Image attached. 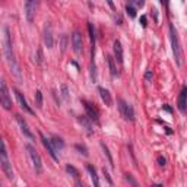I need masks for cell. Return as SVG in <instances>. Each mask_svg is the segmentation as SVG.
Instances as JSON below:
<instances>
[{
	"mask_svg": "<svg viewBox=\"0 0 187 187\" xmlns=\"http://www.w3.org/2000/svg\"><path fill=\"white\" fill-rule=\"evenodd\" d=\"M101 148H102V151H104V153H105V156L108 158L110 165H111V167H114V161H113V158H111V153H110V151H108V148H107L104 143H101Z\"/></svg>",
	"mask_w": 187,
	"mask_h": 187,
	"instance_id": "23",
	"label": "cell"
},
{
	"mask_svg": "<svg viewBox=\"0 0 187 187\" xmlns=\"http://www.w3.org/2000/svg\"><path fill=\"white\" fill-rule=\"evenodd\" d=\"M72 44H73V50L75 53L81 54L84 51V40H82V34L79 31H75L72 35Z\"/></svg>",
	"mask_w": 187,
	"mask_h": 187,
	"instance_id": "9",
	"label": "cell"
},
{
	"mask_svg": "<svg viewBox=\"0 0 187 187\" xmlns=\"http://www.w3.org/2000/svg\"><path fill=\"white\" fill-rule=\"evenodd\" d=\"M88 31H89V38H91V45L95 47V31H94L92 23H88Z\"/></svg>",
	"mask_w": 187,
	"mask_h": 187,
	"instance_id": "21",
	"label": "cell"
},
{
	"mask_svg": "<svg viewBox=\"0 0 187 187\" xmlns=\"http://www.w3.org/2000/svg\"><path fill=\"white\" fill-rule=\"evenodd\" d=\"M62 95H63V98L69 101V89L66 85H62Z\"/></svg>",
	"mask_w": 187,
	"mask_h": 187,
	"instance_id": "27",
	"label": "cell"
},
{
	"mask_svg": "<svg viewBox=\"0 0 187 187\" xmlns=\"http://www.w3.org/2000/svg\"><path fill=\"white\" fill-rule=\"evenodd\" d=\"M43 40H44V45L47 47V48H53V44H54V41H53V32H51V26L47 23L45 25V28H44V35H43Z\"/></svg>",
	"mask_w": 187,
	"mask_h": 187,
	"instance_id": "13",
	"label": "cell"
},
{
	"mask_svg": "<svg viewBox=\"0 0 187 187\" xmlns=\"http://www.w3.org/2000/svg\"><path fill=\"white\" fill-rule=\"evenodd\" d=\"M66 47H67V35H60V50L62 53L66 51Z\"/></svg>",
	"mask_w": 187,
	"mask_h": 187,
	"instance_id": "22",
	"label": "cell"
},
{
	"mask_svg": "<svg viewBox=\"0 0 187 187\" xmlns=\"http://www.w3.org/2000/svg\"><path fill=\"white\" fill-rule=\"evenodd\" d=\"M66 171H67L69 174H72L73 177H79V171L76 170L73 165H70V164H67V165H66Z\"/></svg>",
	"mask_w": 187,
	"mask_h": 187,
	"instance_id": "25",
	"label": "cell"
},
{
	"mask_svg": "<svg viewBox=\"0 0 187 187\" xmlns=\"http://www.w3.org/2000/svg\"><path fill=\"white\" fill-rule=\"evenodd\" d=\"M114 56L120 65H123V47H121V43L119 40L114 41Z\"/></svg>",
	"mask_w": 187,
	"mask_h": 187,
	"instance_id": "16",
	"label": "cell"
},
{
	"mask_svg": "<svg viewBox=\"0 0 187 187\" xmlns=\"http://www.w3.org/2000/svg\"><path fill=\"white\" fill-rule=\"evenodd\" d=\"M119 110L121 117L126 121H135V113L130 104H127L124 100H119Z\"/></svg>",
	"mask_w": 187,
	"mask_h": 187,
	"instance_id": "6",
	"label": "cell"
},
{
	"mask_svg": "<svg viewBox=\"0 0 187 187\" xmlns=\"http://www.w3.org/2000/svg\"><path fill=\"white\" fill-rule=\"evenodd\" d=\"M78 120H79V123H81V124H82V126L86 129L88 135H92V132H94V130H92V124H91V121L86 119L85 116H79V117H78Z\"/></svg>",
	"mask_w": 187,
	"mask_h": 187,
	"instance_id": "19",
	"label": "cell"
},
{
	"mask_svg": "<svg viewBox=\"0 0 187 187\" xmlns=\"http://www.w3.org/2000/svg\"><path fill=\"white\" fill-rule=\"evenodd\" d=\"M16 121H18V124H19V127H21V132L23 133V136L28 137L29 140H34V133L31 132V129L28 127V123L25 121V119L21 114H16Z\"/></svg>",
	"mask_w": 187,
	"mask_h": 187,
	"instance_id": "8",
	"label": "cell"
},
{
	"mask_svg": "<svg viewBox=\"0 0 187 187\" xmlns=\"http://www.w3.org/2000/svg\"><path fill=\"white\" fill-rule=\"evenodd\" d=\"M152 187H164V186H162V184H153Z\"/></svg>",
	"mask_w": 187,
	"mask_h": 187,
	"instance_id": "37",
	"label": "cell"
},
{
	"mask_svg": "<svg viewBox=\"0 0 187 187\" xmlns=\"http://www.w3.org/2000/svg\"><path fill=\"white\" fill-rule=\"evenodd\" d=\"M35 104H37L38 108H43V94H41V91L35 92Z\"/></svg>",
	"mask_w": 187,
	"mask_h": 187,
	"instance_id": "24",
	"label": "cell"
},
{
	"mask_svg": "<svg viewBox=\"0 0 187 187\" xmlns=\"http://www.w3.org/2000/svg\"><path fill=\"white\" fill-rule=\"evenodd\" d=\"M140 23H142V26H146V16L145 15L140 16Z\"/></svg>",
	"mask_w": 187,
	"mask_h": 187,
	"instance_id": "34",
	"label": "cell"
},
{
	"mask_svg": "<svg viewBox=\"0 0 187 187\" xmlns=\"http://www.w3.org/2000/svg\"><path fill=\"white\" fill-rule=\"evenodd\" d=\"M82 104H84V107H85V111H86V114H88V119L92 120V121H95V123H98V121H100V113H98L97 107H95L92 102L86 101V100H82Z\"/></svg>",
	"mask_w": 187,
	"mask_h": 187,
	"instance_id": "7",
	"label": "cell"
},
{
	"mask_svg": "<svg viewBox=\"0 0 187 187\" xmlns=\"http://www.w3.org/2000/svg\"><path fill=\"white\" fill-rule=\"evenodd\" d=\"M40 137H41V142H43L44 148L47 149V152H48V155H50V156L53 158V159H54V161H59V156H57V153H56V151H54V148H53V145H51L50 139H47V137L44 136L43 133H40Z\"/></svg>",
	"mask_w": 187,
	"mask_h": 187,
	"instance_id": "11",
	"label": "cell"
},
{
	"mask_svg": "<svg viewBox=\"0 0 187 187\" xmlns=\"http://www.w3.org/2000/svg\"><path fill=\"white\" fill-rule=\"evenodd\" d=\"M165 162H167V161H165L164 156H158V164H159V165H165Z\"/></svg>",
	"mask_w": 187,
	"mask_h": 187,
	"instance_id": "32",
	"label": "cell"
},
{
	"mask_svg": "<svg viewBox=\"0 0 187 187\" xmlns=\"http://www.w3.org/2000/svg\"><path fill=\"white\" fill-rule=\"evenodd\" d=\"M0 165H1V170L4 171L7 178H13L12 164L9 161V156H7V152H6V148H4V143H3L1 137H0Z\"/></svg>",
	"mask_w": 187,
	"mask_h": 187,
	"instance_id": "3",
	"label": "cell"
},
{
	"mask_svg": "<svg viewBox=\"0 0 187 187\" xmlns=\"http://www.w3.org/2000/svg\"><path fill=\"white\" fill-rule=\"evenodd\" d=\"M0 105L4 110L12 108V100H10V95H9V89H7L3 79H0Z\"/></svg>",
	"mask_w": 187,
	"mask_h": 187,
	"instance_id": "5",
	"label": "cell"
},
{
	"mask_svg": "<svg viewBox=\"0 0 187 187\" xmlns=\"http://www.w3.org/2000/svg\"><path fill=\"white\" fill-rule=\"evenodd\" d=\"M126 12H127V15H129L130 18L136 16V9H135L132 4H127V6H126Z\"/></svg>",
	"mask_w": 187,
	"mask_h": 187,
	"instance_id": "26",
	"label": "cell"
},
{
	"mask_svg": "<svg viewBox=\"0 0 187 187\" xmlns=\"http://www.w3.org/2000/svg\"><path fill=\"white\" fill-rule=\"evenodd\" d=\"M76 187H86L85 184H82L81 181H76Z\"/></svg>",
	"mask_w": 187,
	"mask_h": 187,
	"instance_id": "35",
	"label": "cell"
},
{
	"mask_svg": "<svg viewBox=\"0 0 187 187\" xmlns=\"http://www.w3.org/2000/svg\"><path fill=\"white\" fill-rule=\"evenodd\" d=\"M126 180H127L129 183H132V186L133 187H139V184L136 183V180L132 177V174H126Z\"/></svg>",
	"mask_w": 187,
	"mask_h": 187,
	"instance_id": "28",
	"label": "cell"
},
{
	"mask_svg": "<svg viewBox=\"0 0 187 187\" xmlns=\"http://www.w3.org/2000/svg\"><path fill=\"white\" fill-rule=\"evenodd\" d=\"M4 56L7 60V65L10 70L16 75V78H21V72H19V66H18L16 60H15V54L12 50V40H10V31L9 28H4Z\"/></svg>",
	"mask_w": 187,
	"mask_h": 187,
	"instance_id": "1",
	"label": "cell"
},
{
	"mask_svg": "<svg viewBox=\"0 0 187 187\" xmlns=\"http://www.w3.org/2000/svg\"><path fill=\"white\" fill-rule=\"evenodd\" d=\"M170 40H171V45H172L174 60H175L177 66L181 67L183 66V50H181V45H180V40H178L177 31H175L172 23H170Z\"/></svg>",
	"mask_w": 187,
	"mask_h": 187,
	"instance_id": "2",
	"label": "cell"
},
{
	"mask_svg": "<svg viewBox=\"0 0 187 187\" xmlns=\"http://www.w3.org/2000/svg\"><path fill=\"white\" fill-rule=\"evenodd\" d=\"M13 92H15V95H16V100H18V102H19V105H21V108H23V111H26L28 114H34V110L28 105V102L23 98V95H22L18 89H13Z\"/></svg>",
	"mask_w": 187,
	"mask_h": 187,
	"instance_id": "12",
	"label": "cell"
},
{
	"mask_svg": "<svg viewBox=\"0 0 187 187\" xmlns=\"http://www.w3.org/2000/svg\"><path fill=\"white\" fill-rule=\"evenodd\" d=\"M75 148H76V149H78V151H81V153H84V155H88V149H86L85 146H84V145H76V146H75Z\"/></svg>",
	"mask_w": 187,
	"mask_h": 187,
	"instance_id": "30",
	"label": "cell"
},
{
	"mask_svg": "<svg viewBox=\"0 0 187 187\" xmlns=\"http://www.w3.org/2000/svg\"><path fill=\"white\" fill-rule=\"evenodd\" d=\"M35 10H37V3L29 0L25 3V16H26V21L28 22H32L35 18Z\"/></svg>",
	"mask_w": 187,
	"mask_h": 187,
	"instance_id": "10",
	"label": "cell"
},
{
	"mask_svg": "<svg viewBox=\"0 0 187 187\" xmlns=\"http://www.w3.org/2000/svg\"><path fill=\"white\" fill-rule=\"evenodd\" d=\"M98 92H100V95H101V100L105 102V105L111 107V105H113V98H111V94L108 92V89L100 86V88H98Z\"/></svg>",
	"mask_w": 187,
	"mask_h": 187,
	"instance_id": "15",
	"label": "cell"
},
{
	"mask_svg": "<svg viewBox=\"0 0 187 187\" xmlns=\"http://www.w3.org/2000/svg\"><path fill=\"white\" fill-rule=\"evenodd\" d=\"M86 170H88L89 175H91V180H92V183H94V187H100V178H98V175H97V170H95L92 165H88Z\"/></svg>",
	"mask_w": 187,
	"mask_h": 187,
	"instance_id": "18",
	"label": "cell"
},
{
	"mask_svg": "<svg viewBox=\"0 0 187 187\" xmlns=\"http://www.w3.org/2000/svg\"><path fill=\"white\" fill-rule=\"evenodd\" d=\"M41 62H43V53H41V50H38V53H37V63L41 65Z\"/></svg>",
	"mask_w": 187,
	"mask_h": 187,
	"instance_id": "31",
	"label": "cell"
},
{
	"mask_svg": "<svg viewBox=\"0 0 187 187\" xmlns=\"http://www.w3.org/2000/svg\"><path fill=\"white\" fill-rule=\"evenodd\" d=\"M26 151H28V155L31 158V162H32V167H34L35 172L41 174L43 172V162H41V158H40V155L37 152V149L32 145H26Z\"/></svg>",
	"mask_w": 187,
	"mask_h": 187,
	"instance_id": "4",
	"label": "cell"
},
{
	"mask_svg": "<svg viewBox=\"0 0 187 187\" xmlns=\"http://www.w3.org/2000/svg\"><path fill=\"white\" fill-rule=\"evenodd\" d=\"M50 142H51V145H53V148H54V151H62V149L65 148V142H63L62 137L53 136Z\"/></svg>",
	"mask_w": 187,
	"mask_h": 187,
	"instance_id": "17",
	"label": "cell"
},
{
	"mask_svg": "<svg viewBox=\"0 0 187 187\" xmlns=\"http://www.w3.org/2000/svg\"><path fill=\"white\" fill-rule=\"evenodd\" d=\"M145 79L149 82V81L152 79V72H149V70H148V72H146V75H145Z\"/></svg>",
	"mask_w": 187,
	"mask_h": 187,
	"instance_id": "33",
	"label": "cell"
},
{
	"mask_svg": "<svg viewBox=\"0 0 187 187\" xmlns=\"http://www.w3.org/2000/svg\"><path fill=\"white\" fill-rule=\"evenodd\" d=\"M164 108H165V110H167V111H168V113H171V111H172V110H171L170 107H167V105H164Z\"/></svg>",
	"mask_w": 187,
	"mask_h": 187,
	"instance_id": "36",
	"label": "cell"
},
{
	"mask_svg": "<svg viewBox=\"0 0 187 187\" xmlns=\"http://www.w3.org/2000/svg\"><path fill=\"white\" fill-rule=\"evenodd\" d=\"M107 63H108V67H110L111 75H113L114 78L119 76V72H117V67H116V62H114V59H113L111 56H107Z\"/></svg>",
	"mask_w": 187,
	"mask_h": 187,
	"instance_id": "20",
	"label": "cell"
},
{
	"mask_svg": "<svg viewBox=\"0 0 187 187\" xmlns=\"http://www.w3.org/2000/svg\"><path fill=\"white\" fill-rule=\"evenodd\" d=\"M102 174H104V177H105V180L108 181V184H110V186H113V180H111V177H110V174L107 172V170H105V168H102Z\"/></svg>",
	"mask_w": 187,
	"mask_h": 187,
	"instance_id": "29",
	"label": "cell"
},
{
	"mask_svg": "<svg viewBox=\"0 0 187 187\" xmlns=\"http://www.w3.org/2000/svg\"><path fill=\"white\" fill-rule=\"evenodd\" d=\"M186 105H187V88L183 86L181 88V92L178 95V110L184 114L186 113Z\"/></svg>",
	"mask_w": 187,
	"mask_h": 187,
	"instance_id": "14",
	"label": "cell"
}]
</instances>
